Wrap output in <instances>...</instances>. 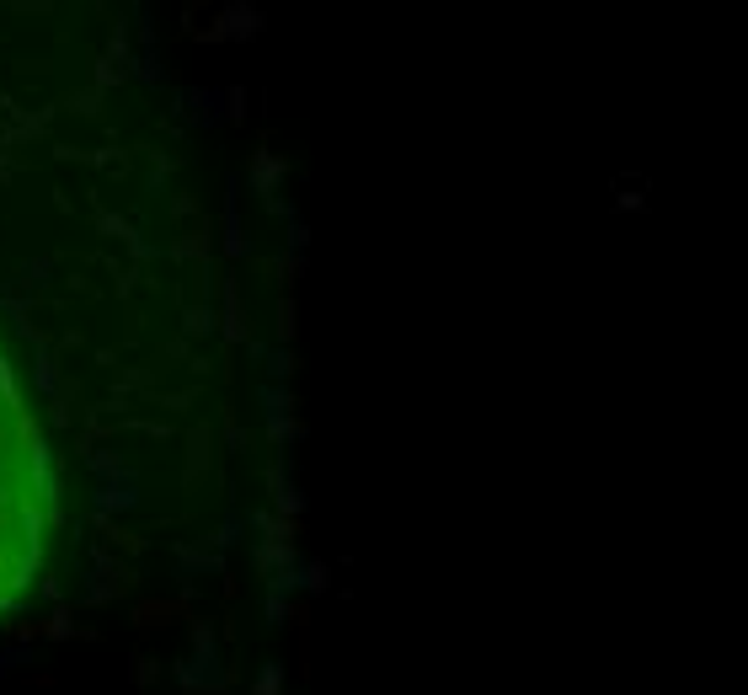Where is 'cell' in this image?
<instances>
[{
  "mask_svg": "<svg viewBox=\"0 0 748 695\" xmlns=\"http://www.w3.org/2000/svg\"><path fill=\"white\" fill-rule=\"evenodd\" d=\"M49 540V471L27 401L0 359V615L27 594Z\"/></svg>",
  "mask_w": 748,
  "mask_h": 695,
  "instance_id": "1",
  "label": "cell"
}]
</instances>
